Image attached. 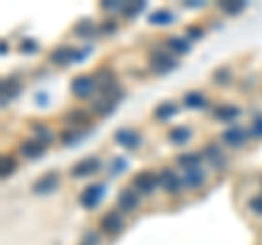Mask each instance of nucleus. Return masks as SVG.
Here are the masks:
<instances>
[{"label": "nucleus", "instance_id": "f704fd0d", "mask_svg": "<svg viewBox=\"0 0 262 245\" xmlns=\"http://www.w3.org/2000/svg\"><path fill=\"white\" fill-rule=\"evenodd\" d=\"M186 33H188V37H190V39H199L203 35V29H199V27H188Z\"/></svg>", "mask_w": 262, "mask_h": 245}, {"label": "nucleus", "instance_id": "2f4dec72", "mask_svg": "<svg viewBox=\"0 0 262 245\" xmlns=\"http://www.w3.org/2000/svg\"><path fill=\"white\" fill-rule=\"evenodd\" d=\"M20 51L22 53H35L37 51V42H35V39H22V42H20Z\"/></svg>", "mask_w": 262, "mask_h": 245}, {"label": "nucleus", "instance_id": "6ab92c4d", "mask_svg": "<svg viewBox=\"0 0 262 245\" xmlns=\"http://www.w3.org/2000/svg\"><path fill=\"white\" fill-rule=\"evenodd\" d=\"M166 51H168V53H173V55H184V53L190 51V44H188L184 37L170 35V37L166 39Z\"/></svg>", "mask_w": 262, "mask_h": 245}, {"label": "nucleus", "instance_id": "393cba45", "mask_svg": "<svg viewBox=\"0 0 262 245\" xmlns=\"http://www.w3.org/2000/svg\"><path fill=\"white\" fill-rule=\"evenodd\" d=\"M15 169H18V160H15L13 156H3V162H0V175L9 177Z\"/></svg>", "mask_w": 262, "mask_h": 245}, {"label": "nucleus", "instance_id": "cd10ccee", "mask_svg": "<svg viewBox=\"0 0 262 245\" xmlns=\"http://www.w3.org/2000/svg\"><path fill=\"white\" fill-rule=\"evenodd\" d=\"M247 208L253 212V215L262 217V195H256V197H251V199L247 201Z\"/></svg>", "mask_w": 262, "mask_h": 245}, {"label": "nucleus", "instance_id": "473e14b6", "mask_svg": "<svg viewBox=\"0 0 262 245\" xmlns=\"http://www.w3.org/2000/svg\"><path fill=\"white\" fill-rule=\"evenodd\" d=\"M98 243H101V236H98L96 232H85L83 243L81 245H98Z\"/></svg>", "mask_w": 262, "mask_h": 245}, {"label": "nucleus", "instance_id": "b1692460", "mask_svg": "<svg viewBox=\"0 0 262 245\" xmlns=\"http://www.w3.org/2000/svg\"><path fill=\"white\" fill-rule=\"evenodd\" d=\"M92 108H94V112L98 114V116H107V114L114 112V108H116V101L105 99V96H103V99H101V101H96Z\"/></svg>", "mask_w": 262, "mask_h": 245}, {"label": "nucleus", "instance_id": "423d86ee", "mask_svg": "<svg viewBox=\"0 0 262 245\" xmlns=\"http://www.w3.org/2000/svg\"><path fill=\"white\" fill-rule=\"evenodd\" d=\"M57 186H59V173L51 171V173L37 177L35 182H33V186H31V191L35 195H51L53 191H57Z\"/></svg>", "mask_w": 262, "mask_h": 245}, {"label": "nucleus", "instance_id": "7ed1b4c3", "mask_svg": "<svg viewBox=\"0 0 262 245\" xmlns=\"http://www.w3.org/2000/svg\"><path fill=\"white\" fill-rule=\"evenodd\" d=\"M70 90H72V96H77V99H90L96 90V81L90 75H79L72 79Z\"/></svg>", "mask_w": 262, "mask_h": 245}, {"label": "nucleus", "instance_id": "20e7f679", "mask_svg": "<svg viewBox=\"0 0 262 245\" xmlns=\"http://www.w3.org/2000/svg\"><path fill=\"white\" fill-rule=\"evenodd\" d=\"M83 57H85L83 51H77V48H72V46H59V48H55V51H51L48 59L57 64V66H68L70 62L83 59Z\"/></svg>", "mask_w": 262, "mask_h": 245}, {"label": "nucleus", "instance_id": "aec40b11", "mask_svg": "<svg viewBox=\"0 0 262 245\" xmlns=\"http://www.w3.org/2000/svg\"><path fill=\"white\" fill-rule=\"evenodd\" d=\"M177 110H179V108H177L175 103H170V101H168V103H160L158 108H155L153 116L158 118V120H168L170 116H173V114H177Z\"/></svg>", "mask_w": 262, "mask_h": 245}, {"label": "nucleus", "instance_id": "9b49d317", "mask_svg": "<svg viewBox=\"0 0 262 245\" xmlns=\"http://www.w3.org/2000/svg\"><path fill=\"white\" fill-rule=\"evenodd\" d=\"M114 140H116L118 145H122V147H127V149H138V147H140V136H138V132H134V129H129V127L118 129V132L114 134Z\"/></svg>", "mask_w": 262, "mask_h": 245}, {"label": "nucleus", "instance_id": "6e6552de", "mask_svg": "<svg viewBox=\"0 0 262 245\" xmlns=\"http://www.w3.org/2000/svg\"><path fill=\"white\" fill-rule=\"evenodd\" d=\"M221 140H223L225 145H229V147H243L245 142H247V129L241 127V125H232L221 134Z\"/></svg>", "mask_w": 262, "mask_h": 245}, {"label": "nucleus", "instance_id": "412c9836", "mask_svg": "<svg viewBox=\"0 0 262 245\" xmlns=\"http://www.w3.org/2000/svg\"><path fill=\"white\" fill-rule=\"evenodd\" d=\"M184 105L186 108H190V110H201L203 105H206V99H203V94L201 92H188L184 94Z\"/></svg>", "mask_w": 262, "mask_h": 245}, {"label": "nucleus", "instance_id": "a878e982", "mask_svg": "<svg viewBox=\"0 0 262 245\" xmlns=\"http://www.w3.org/2000/svg\"><path fill=\"white\" fill-rule=\"evenodd\" d=\"M149 22L151 24H170L173 22V13L166 11V9H158L149 15Z\"/></svg>", "mask_w": 262, "mask_h": 245}, {"label": "nucleus", "instance_id": "7c9ffc66", "mask_svg": "<svg viewBox=\"0 0 262 245\" xmlns=\"http://www.w3.org/2000/svg\"><path fill=\"white\" fill-rule=\"evenodd\" d=\"M75 140H79V132H77V129H66V132H61V142L63 145H72Z\"/></svg>", "mask_w": 262, "mask_h": 245}, {"label": "nucleus", "instance_id": "f8f14e48", "mask_svg": "<svg viewBox=\"0 0 262 245\" xmlns=\"http://www.w3.org/2000/svg\"><path fill=\"white\" fill-rule=\"evenodd\" d=\"M160 184L164 186V191H166V193H177L184 186L182 177H179L173 169H164L162 171V173H160Z\"/></svg>", "mask_w": 262, "mask_h": 245}, {"label": "nucleus", "instance_id": "72a5a7b5", "mask_svg": "<svg viewBox=\"0 0 262 245\" xmlns=\"http://www.w3.org/2000/svg\"><path fill=\"white\" fill-rule=\"evenodd\" d=\"M251 134L256 138H262V116L253 118V127H251Z\"/></svg>", "mask_w": 262, "mask_h": 245}, {"label": "nucleus", "instance_id": "f257e3e1", "mask_svg": "<svg viewBox=\"0 0 262 245\" xmlns=\"http://www.w3.org/2000/svg\"><path fill=\"white\" fill-rule=\"evenodd\" d=\"M149 66L158 72V75H166V72L177 68V59H175V55H170V53L153 51L149 57Z\"/></svg>", "mask_w": 262, "mask_h": 245}, {"label": "nucleus", "instance_id": "2eb2a0df", "mask_svg": "<svg viewBox=\"0 0 262 245\" xmlns=\"http://www.w3.org/2000/svg\"><path fill=\"white\" fill-rule=\"evenodd\" d=\"M182 182H184L186 189H199V186L206 182V173H203L199 167H196V169H188L184 173V177H182Z\"/></svg>", "mask_w": 262, "mask_h": 245}, {"label": "nucleus", "instance_id": "9d476101", "mask_svg": "<svg viewBox=\"0 0 262 245\" xmlns=\"http://www.w3.org/2000/svg\"><path fill=\"white\" fill-rule=\"evenodd\" d=\"M140 203V195L131 189H122L118 193V210L120 212H134Z\"/></svg>", "mask_w": 262, "mask_h": 245}, {"label": "nucleus", "instance_id": "1a4fd4ad", "mask_svg": "<svg viewBox=\"0 0 262 245\" xmlns=\"http://www.w3.org/2000/svg\"><path fill=\"white\" fill-rule=\"evenodd\" d=\"M101 167L103 165H101V160L98 158H85V160L77 162V165L70 169V175L72 177H88V175H94Z\"/></svg>", "mask_w": 262, "mask_h": 245}, {"label": "nucleus", "instance_id": "4468645a", "mask_svg": "<svg viewBox=\"0 0 262 245\" xmlns=\"http://www.w3.org/2000/svg\"><path fill=\"white\" fill-rule=\"evenodd\" d=\"M203 158H208L212 165L219 167V169H223L225 167V156H223V151L219 149V145L216 142H208L206 147H203V153H201Z\"/></svg>", "mask_w": 262, "mask_h": 245}, {"label": "nucleus", "instance_id": "39448f33", "mask_svg": "<svg viewBox=\"0 0 262 245\" xmlns=\"http://www.w3.org/2000/svg\"><path fill=\"white\" fill-rule=\"evenodd\" d=\"M103 193H105V186L103 184H90L85 186L83 191L79 195V201L83 208H96L98 203L103 199Z\"/></svg>", "mask_w": 262, "mask_h": 245}, {"label": "nucleus", "instance_id": "dca6fc26", "mask_svg": "<svg viewBox=\"0 0 262 245\" xmlns=\"http://www.w3.org/2000/svg\"><path fill=\"white\" fill-rule=\"evenodd\" d=\"M63 120L70 129H77L79 125H90V114L85 110H70L63 116Z\"/></svg>", "mask_w": 262, "mask_h": 245}, {"label": "nucleus", "instance_id": "e433bc0d", "mask_svg": "<svg viewBox=\"0 0 262 245\" xmlns=\"http://www.w3.org/2000/svg\"><path fill=\"white\" fill-rule=\"evenodd\" d=\"M103 31H105V33H114V31H116V22H105Z\"/></svg>", "mask_w": 262, "mask_h": 245}, {"label": "nucleus", "instance_id": "f03ea898", "mask_svg": "<svg viewBox=\"0 0 262 245\" xmlns=\"http://www.w3.org/2000/svg\"><path fill=\"white\" fill-rule=\"evenodd\" d=\"M122 228H125V221H122V212L120 210H107L105 215L101 217V223H98V230L103 234H120Z\"/></svg>", "mask_w": 262, "mask_h": 245}, {"label": "nucleus", "instance_id": "0eeeda50", "mask_svg": "<svg viewBox=\"0 0 262 245\" xmlns=\"http://www.w3.org/2000/svg\"><path fill=\"white\" fill-rule=\"evenodd\" d=\"M158 184H160V175H155L153 171H140V173L134 175V189L140 193H153Z\"/></svg>", "mask_w": 262, "mask_h": 245}, {"label": "nucleus", "instance_id": "4be33fe9", "mask_svg": "<svg viewBox=\"0 0 262 245\" xmlns=\"http://www.w3.org/2000/svg\"><path fill=\"white\" fill-rule=\"evenodd\" d=\"M245 7H247V3H234V0H221V3H219V9L223 13H227V15L241 13Z\"/></svg>", "mask_w": 262, "mask_h": 245}, {"label": "nucleus", "instance_id": "c756f323", "mask_svg": "<svg viewBox=\"0 0 262 245\" xmlns=\"http://www.w3.org/2000/svg\"><path fill=\"white\" fill-rule=\"evenodd\" d=\"M75 31H77V33L79 35H90V33H92V31H94V24L92 22H90V20H83V22H81V24H77V27H75Z\"/></svg>", "mask_w": 262, "mask_h": 245}, {"label": "nucleus", "instance_id": "a211bd4d", "mask_svg": "<svg viewBox=\"0 0 262 245\" xmlns=\"http://www.w3.org/2000/svg\"><path fill=\"white\" fill-rule=\"evenodd\" d=\"M190 127H186V125H177V127H170L168 129V140L173 142V145H186L188 140H190Z\"/></svg>", "mask_w": 262, "mask_h": 245}, {"label": "nucleus", "instance_id": "f3484780", "mask_svg": "<svg viewBox=\"0 0 262 245\" xmlns=\"http://www.w3.org/2000/svg\"><path fill=\"white\" fill-rule=\"evenodd\" d=\"M238 116H241V108H238V105L225 103V105H219V108L214 110V118L225 120V122H232V120H236Z\"/></svg>", "mask_w": 262, "mask_h": 245}, {"label": "nucleus", "instance_id": "c85d7f7f", "mask_svg": "<svg viewBox=\"0 0 262 245\" xmlns=\"http://www.w3.org/2000/svg\"><path fill=\"white\" fill-rule=\"evenodd\" d=\"M142 7H144V3H136V5H125V7H122V15H125V18H134V15H136L138 11H142Z\"/></svg>", "mask_w": 262, "mask_h": 245}, {"label": "nucleus", "instance_id": "5701e85b", "mask_svg": "<svg viewBox=\"0 0 262 245\" xmlns=\"http://www.w3.org/2000/svg\"><path fill=\"white\" fill-rule=\"evenodd\" d=\"M199 162H201V153H184V156L177 158V165L186 167V171L188 169H196L199 167Z\"/></svg>", "mask_w": 262, "mask_h": 245}, {"label": "nucleus", "instance_id": "c9c22d12", "mask_svg": "<svg viewBox=\"0 0 262 245\" xmlns=\"http://www.w3.org/2000/svg\"><path fill=\"white\" fill-rule=\"evenodd\" d=\"M227 79H229V70H227V68H221V70H216L214 81H219V84H225Z\"/></svg>", "mask_w": 262, "mask_h": 245}, {"label": "nucleus", "instance_id": "ddd939ff", "mask_svg": "<svg viewBox=\"0 0 262 245\" xmlns=\"http://www.w3.org/2000/svg\"><path fill=\"white\" fill-rule=\"evenodd\" d=\"M20 151L27 156L29 160H37L39 156H44V151H46V142H42V140H24L22 145H20Z\"/></svg>", "mask_w": 262, "mask_h": 245}, {"label": "nucleus", "instance_id": "bb28decb", "mask_svg": "<svg viewBox=\"0 0 262 245\" xmlns=\"http://www.w3.org/2000/svg\"><path fill=\"white\" fill-rule=\"evenodd\" d=\"M18 92H20V81L15 79V77L3 81V94H5V101H7V96H15Z\"/></svg>", "mask_w": 262, "mask_h": 245}]
</instances>
